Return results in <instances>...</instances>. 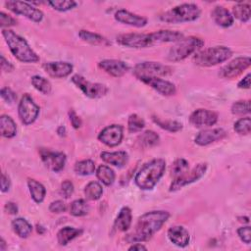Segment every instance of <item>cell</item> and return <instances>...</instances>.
<instances>
[{
	"label": "cell",
	"mask_w": 251,
	"mask_h": 251,
	"mask_svg": "<svg viewBox=\"0 0 251 251\" xmlns=\"http://www.w3.org/2000/svg\"><path fill=\"white\" fill-rule=\"evenodd\" d=\"M170 218V213L167 211H150L143 214L137 220L134 230L126 236V241L129 243L142 242L150 239Z\"/></svg>",
	"instance_id": "6da1fadb"
},
{
	"label": "cell",
	"mask_w": 251,
	"mask_h": 251,
	"mask_svg": "<svg viewBox=\"0 0 251 251\" xmlns=\"http://www.w3.org/2000/svg\"><path fill=\"white\" fill-rule=\"evenodd\" d=\"M2 35L12 54L23 63H36L38 55L31 49L26 40L8 28L2 29Z\"/></svg>",
	"instance_id": "7a4b0ae2"
},
{
	"label": "cell",
	"mask_w": 251,
	"mask_h": 251,
	"mask_svg": "<svg viewBox=\"0 0 251 251\" xmlns=\"http://www.w3.org/2000/svg\"><path fill=\"white\" fill-rule=\"evenodd\" d=\"M166 169L165 160L158 158L153 159L150 162L146 163L136 174L134 181L136 185L143 189L149 190L152 189L163 176Z\"/></svg>",
	"instance_id": "3957f363"
},
{
	"label": "cell",
	"mask_w": 251,
	"mask_h": 251,
	"mask_svg": "<svg viewBox=\"0 0 251 251\" xmlns=\"http://www.w3.org/2000/svg\"><path fill=\"white\" fill-rule=\"evenodd\" d=\"M200 8L193 3H183L177 5L160 15V20L169 24H178L192 22L199 18Z\"/></svg>",
	"instance_id": "277c9868"
},
{
	"label": "cell",
	"mask_w": 251,
	"mask_h": 251,
	"mask_svg": "<svg viewBox=\"0 0 251 251\" xmlns=\"http://www.w3.org/2000/svg\"><path fill=\"white\" fill-rule=\"evenodd\" d=\"M203 46L204 41L199 37H183L181 40L176 42V44L170 48L167 54V59L171 62L182 61L189 55L199 51Z\"/></svg>",
	"instance_id": "5b68a950"
},
{
	"label": "cell",
	"mask_w": 251,
	"mask_h": 251,
	"mask_svg": "<svg viewBox=\"0 0 251 251\" xmlns=\"http://www.w3.org/2000/svg\"><path fill=\"white\" fill-rule=\"evenodd\" d=\"M232 51L226 46H214L197 51L193 56L194 64L201 67H212L229 59Z\"/></svg>",
	"instance_id": "8992f818"
},
{
	"label": "cell",
	"mask_w": 251,
	"mask_h": 251,
	"mask_svg": "<svg viewBox=\"0 0 251 251\" xmlns=\"http://www.w3.org/2000/svg\"><path fill=\"white\" fill-rule=\"evenodd\" d=\"M173 73V69L159 62H141L135 65L133 69L134 75L138 78L141 76H164Z\"/></svg>",
	"instance_id": "52a82bcc"
},
{
	"label": "cell",
	"mask_w": 251,
	"mask_h": 251,
	"mask_svg": "<svg viewBox=\"0 0 251 251\" xmlns=\"http://www.w3.org/2000/svg\"><path fill=\"white\" fill-rule=\"evenodd\" d=\"M72 81L83 92V94L89 98H100L105 96L109 89L103 83L91 82L85 79L80 75H74L72 76Z\"/></svg>",
	"instance_id": "ba28073f"
},
{
	"label": "cell",
	"mask_w": 251,
	"mask_h": 251,
	"mask_svg": "<svg viewBox=\"0 0 251 251\" xmlns=\"http://www.w3.org/2000/svg\"><path fill=\"white\" fill-rule=\"evenodd\" d=\"M206 171H207L206 163H200V164L196 165L193 169L188 170L181 176L174 178L173 182L170 185V191L179 190L183 186L190 184L194 181H197L205 175Z\"/></svg>",
	"instance_id": "9c48e42d"
},
{
	"label": "cell",
	"mask_w": 251,
	"mask_h": 251,
	"mask_svg": "<svg viewBox=\"0 0 251 251\" xmlns=\"http://www.w3.org/2000/svg\"><path fill=\"white\" fill-rule=\"evenodd\" d=\"M5 6L17 15H22L27 18L28 20L40 23L43 19V13L41 10L37 9L36 7L32 6L28 2L23 1H6Z\"/></svg>",
	"instance_id": "30bf717a"
},
{
	"label": "cell",
	"mask_w": 251,
	"mask_h": 251,
	"mask_svg": "<svg viewBox=\"0 0 251 251\" xmlns=\"http://www.w3.org/2000/svg\"><path fill=\"white\" fill-rule=\"evenodd\" d=\"M18 113L21 122L25 126H28L34 123L37 119L39 114V107L28 94H25L19 103Z\"/></svg>",
	"instance_id": "8fae6325"
},
{
	"label": "cell",
	"mask_w": 251,
	"mask_h": 251,
	"mask_svg": "<svg viewBox=\"0 0 251 251\" xmlns=\"http://www.w3.org/2000/svg\"><path fill=\"white\" fill-rule=\"evenodd\" d=\"M117 42L128 48H145L154 45L150 33H124L117 36Z\"/></svg>",
	"instance_id": "7c38bea8"
},
{
	"label": "cell",
	"mask_w": 251,
	"mask_h": 251,
	"mask_svg": "<svg viewBox=\"0 0 251 251\" xmlns=\"http://www.w3.org/2000/svg\"><path fill=\"white\" fill-rule=\"evenodd\" d=\"M249 57H237L222 67L219 75L223 78H234L250 67Z\"/></svg>",
	"instance_id": "4fadbf2b"
},
{
	"label": "cell",
	"mask_w": 251,
	"mask_h": 251,
	"mask_svg": "<svg viewBox=\"0 0 251 251\" xmlns=\"http://www.w3.org/2000/svg\"><path fill=\"white\" fill-rule=\"evenodd\" d=\"M39 153L44 165L52 172L58 173L64 169L66 164V155L63 152H54L49 149L41 148Z\"/></svg>",
	"instance_id": "5bb4252c"
},
{
	"label": "cell",
	"mask_w": 251,
	"mask_h": 251,
	"mask_svg": "<svg viewBox=\"0 0 251 251\" xmlns=\"http://www.w3.org/2000/svg\"><path fill=\"white\" fill-rule=\"evenodd\" d=\"M123 126L121 125H111L106 127H104L100 133L98 134V139L105 145L109 147H115L118 146L124 136L123 132Z\"/></svg>",
	"instance_id": "9a60e30c"
},
{
	"label": "cell",
	"mask_w": 251,
	"mask_h": 251,
	"mask_svg": "<svg viewBox=\"0 0 251 251\" xmlns=\"http://www.w3.org/2000/svg\"><path fill=\"white\" fill-rule=\"evenodd\" d=\"M138 79L164 96L174 95L176 91V85L173 82L160 78L158 76H141L138 77Z\"/></svg>",
	"instance_id": "2e32d148"
},
{
	"label": "cell",
	"mask_w": 251,
	"mask_h": 251,
	"mask_svg": "<svg viewBox=\"0 0 251 251\" xmlns=\"http://www.w3.org/2000/svg\"><path fill=\"white\" fill-rule=\"evenodd\" d=\"M217 121L218 114L207 109H197L189 117L190 124L196 127L211 126H214Z\"/></svg>",
	"instance_id": "e0dca14e"
},
{
	"label": "cell",
	"mask_w": 251,
	"mask_h": 251,
	"mask_svg": "<svg viewBox=\"0 0 251 251\" xmlns=\"http://www.w3.org/2000/svg\"><path fill=\"white\" fill-rule=\"evenodd\" d=\"M98 67L108 75L115 77L123 76L129 69L128 65L126 62L117 59L102 60L98 63Z\"/></svg>",
	"instance_id": "ac0fdd59"
},
{
	"label": "cell",
	"mask_w": 251,
	"mask_h": 251,
	"mask_svg": "<svg viewBox=\"0 0 251 251\" xmlns=\"http://www.w3.org/2000/svg\"><path fill=\"white\" fill-rule=\"evenodd\" d=\"M226 135V130L221 127L204 129L198 132V134L195 136L194 142L200 146H206L215 141L223 139Z\"/></svg>",
	"instance_id": "d6986e66"
},
{
	"label": "cell",
	"mask_w": 251,
	"mask_h": 251,
	"mask_svg": "<svg viewBox=\"0 0 251 251\" xmlns=\"http://www.w3.org/2000/svg\"><path fill=\"white\" fill-rule=\"evenodd\" d=\"M115 19L119 23L128 25L134 27H143L147 25V19L127 10L121 9L115 13Z\"/></svg>",
	"instance_id": "ffe728a7"
},
{
	"label": "cell",
	"mask_w": 251,
	"mask_h": 251,
	"mask_svg": "<svg viewBox=\"0 0 251 251\" xmlns=\"http://www.w3.org/2000/svg\"><path fill=\"white\" fill-rule=\"evenodd\" d=\"M45 72L52 77L63 78L71 75L73 65L68 62H48L43 65Z\"/></svg>",
	"instance_id": "44dd1931"
},
{
	"label": "cell",
	"mask_w": 251,
	"mask_h": 251,
	"mask_svg": "<svg viewBox=\"0 0 251 251\" xmlns=\"http://www.w3.org/2000/svg\"><path fill=\"white\" fill-rule=\"evenodd\" d=\"M168 237L172 243L178 247L187 246L190 240L188 230L182 226H171L168 230Z\"/></svg>",
	"instance_id": "7402d4cb"
},
{
	"label": "cell",
	"mask_w": 251,
	"mask_h": 251,
	"mask_svg": "<svg viewBox=\"0 0 251 251\" xmlns=\"http://www.w3.org/2000/svg\"><path fill=\"white\" fill-rule=\"evenodd\" d=\"M152 41L154 44L156 43H167V42H177L181 40L184 35L180 31L177 30H170V29H162L158 31H154L150 33Z\"/></svg>",
	"instance_id": "603a6c76"
},
{
	"label": "cell",
	"mask_w": 251,
	"mask_h": 251,
	"mask_svg": "<svg viewBox=\"0 0 251 251\" xmlns=\"http://www.w3.org/2000/svg\"><path fill=\"white\" fill-rule=\"evenodd\" d=\"M211 16L214 22L222 27H228L233 24V16L223 6H216L212 11Z\"/></svg>",
	"instance_id": "cb8c5ba5"
},
{
	"label": "cell",
	"mask_w": 251,
	"mask_h": 251,
	"mask_svg": "<svg viewBox=\"0 0 251 251\" xmlns=\"http://www.w3.org/2000/svg\"><path fill=\"white\" fill-rule=\"evenodd\" d=\"M101 159L115 167H124L128 161V155L126 151H115V152H107L104 151L101 153Z\"/></svg>",
	"instance_id": "d4e9b609"
},
{
	"label": "cell",
	"mask_w": 251,
	"mask_h": 251,
	"mask_svg": "<svg viewBox=\"0 0 251 251\" xmlns=\"http://www.w3.org/2000/svg\"><path fill=\"white\" fill-rule=\"evenodd\" d=\"M131 220L132 216L130 209L128 207H123L115 220L114 226L120 231H126L130 227Z\"/></svg>",
	"instance_id": "484cf974"
},
{
	"label": "cell",
	"mask_w": 251,
	"mask_h": 251,
	"mask_svg": "<svg viewBox=\"0 0 251 251\" xmlns=\"http://www.w3.org/2000/svg\"><path fill=\"white\" fill-rule=\"evenodd\" d=\"M78 36L81 40L92 44V45H99V46H109L111 45V42L104 36L95 33V32H91L89 30H84L81 29L78 32Z\"/></svg>",
	"instance_id": "4316f807"
},
{
	"label": "cell",
	"mask_w": 251,
	"mask_h": 251,
	"mask_svg": "<svg viewBox=\"0 0 251 251\" xmlns=\"http://www.w3.org/2000/svg\"><path fill=\"white\" fill-rule=\"evenodd\" d=\"M82 233V229L73 226H64L57 232V240L60 245H67L70 241L79 236Z\"/></svg>",
	"instance_id": "83f0119b"
},
{
	"label": "cell",
	"mask_w": 251,
	"mask_h": 251,
	"mask_svg": "<svg viewBox=\"0 0 251 251\" xmlns=\"http://www.w3.org/2000/svg\"><path fill=\"white\" fill-rule=\"evenodd\" d=\"M0 131L1 135L5 138H12L17 133V126L14 120L8 115L0 117Z\"/></svg>",
	"instance_id": "f1b7e54d"
},
{
	"label": "cell",
	"mask_w": 251,
	"mask_h": 251,
	"mask_svg": "<svg viewBox=\"0 0 251 251\" xmlns=\"http://www.w3.org/2000/svg\"><path fill=\"white\" fill-rule=\"evenodd\" d=\"M12 227L15 233L22 238L28 237V235L32 231L31 225L25 219H23V218H17L13 220Z\"/></svg>",
	"instance_id": "f546056e"
},
{
	"label": "cell",
	"mask_w": 251,
	"mask_h": 251,
	"mask_svg": "<svg viewBox=\"0 0 251 251\" xmlns=\"http://www.w3.org/2000/svg\"><path fill=\"white\" fill-rule=\"evenodd\" d=\"M27 186L33 201L36 203H41L44 200L46 194L45 187L40 182L32 178H29L27 180Z\"/></svg>",
	"instance_id": "4dcf8cb0"
},
{
	"label": "cell",
	"mask_w": 251,
	"mask_h": 251,
	"mask_svg": "<svg viewBox=\"0 0 251 251\" xmlns=\"http://www.w3.org/2000/svg\"><path fill=\"white\" fill-rule=\"evenodd\" d=\"M96 176L103 184H105L107 186L113 184L115 177H116L114 171L110 167L105 166V165H101L97 168Z\"/></svg>",
	"instance_id": "1f68e13d"
},
{
	"label": "cell",
	"mask_w": 251,
	"mask_h": 251,
	"mask_svg": "<svg viewBox=\"0 0 251 251\" xmlns=\"http://www.w3.org/2000/svg\"><path fill=\"white\" fill-rule=\"evenodd\" d=\"M153 122L159 126L161 128L168 130L170 132H177L182 129V124L173 120H163L157 116H152Z\"/></svg>",
	"instance_id": "d6a6232c"
},
{
	"label": "cell",
	"mask_w": 251,
	"mask_h": 251,
	"mask_svg": "<svg viewBox=\"0 0 251 251\" xmlns=\"http://www.w3.org/2000/svg\"><path fill=\"white\" fill-rule=\"evenodd\" d=\"M103 193L102 185L97 181H90L84 188V194L88 200H98Z\"/></svg>",
	"instance_id": "836d02e7"
},
{
	"label": "cell",
	"mask_w": 251,
	"mask_h": 251,
	"mask_svg": "<svg viewBox=\"0 0 251 251\" xmlns=\"http://www.w3.org/2000/svg\"><path fill=\"white\" fill-rule=\"evenodd\" d=\"M89 211V205L84 199H76L70 206V214L75 217L85 216Z\"/></svg>",
	"instance_id": "e575fe53"
},
{
	"label": "cell",
	"mask_w": 251,
	"mask_h": 251,
	"mask_svg": "<svg viewBox=\"0 0 251 251\" xmlns=\"http://www.w3.org/2000/svg\"><path fill=\"white\" fill-rule=\"evenodd\" d=\"M74 170L77 175L89 176L95 172V164L92 160L89 159L78 161L75 163Z\"/></svg>",
	"instance_id": "d590c367"
},
{
	"label": "cell",
	"mask_w": 251,
	"mask_h": 251,
	"mask_svg": "<svg viewBox=\"0 0 251 251\" xmlns=\"http://www.w3.org/2000/svg\"><path fill=\"white\" fill-rule=\"evenodd\" d=\"M31 84L33 85V87L38 90L39 92H41L42 94H49L52 90V85L50 83V81L40 75H33L31 77Z\"/></svg>",
	"instance_id": "8d00e7d4"
},
{
	"label": "cell",
	"mask_w": 251,
	"mask_h": 251,
	"mask_svg": "<svg viewBox=\"0 0 251 251\" xmlns=\"http://www.w3.org/2000/svg\"><path fill=\"white\" fill-rule=\"evenodd\" d=\"M232 13L237 20L246 23L250 19V5L248 3H237L233 6Z\"/></svg>",
	"instance_id": "74e56055"
},
{
	"label": "cell",
	"mask_w": 251,
	"mask_h": 251,
	"mask_svg": "<svg viewBox=\"0 0 251 251\" xmlns=\"http://www.w3.org/2000/svg\"><path fill=\"white\" fill-rule=\"evenodd\" d=\"M188 170H189V164L185 159H182V158L176 159L171 166V174L174 176V178L181 176Z\"/></svg>",
	"instance_id": "f35d334b"
},
{
	"label": "cell",
	"mask_w": 251,
	"mask_h": 251,
	"mask_svg": "<svg viewBox=\"0 0 251 251\" xmlns=\"http://www.w3.org/2000/svg\"><path fill=\"white\" fill-rule=\"evenodd\" d=\"M138 139H139V142L141 145H143L145 147H151V146L158 144L159 135L156 132H154L153 130H146L141 133V135L139 136Z\"/></svg>",
	"instance_id": "ab89813d"
},
{
	"label": "cell",
	"mask_w": 251,
	"mask_h": 251,
	"mask_svg": "<svg viewBox=\"0 0 251 251\" xmlns=\"http://www.w3.org/2000/svg\"><path fill=\"white\" fill-rule=\"evenodd\" d=\"M145 126V123L142 118H140L137 114H131L127 120V128L131 133L140 131Z\"/></svg>",
	"instance_id": "60d3db41"
},
{
	"label": "cell",
	"mask_w": 251,
	"mask_h": 251,
	"mask_svg": "<svg viewBox=\"0 0 251 251\" xmlns=\"http://www.w3.org/2000/svg\"><path fill=\"white\" fill-rule=\"evenodd\" d=\"M233 128L238 134H249L251 131V119L249 117L239 119L234 123Z\"/></svg>",
	"instance_id": "b9f144b4"
},
{
	"label": "cell",
	"mask_w": 251,
	"mask_h": 251,
	"mask_svg": "<svg viewBox=\"0 0 251 251\" xmlns=\"http://www.w3.org/2000/svg\"><path fill=\"white\" fill-rule=\"evenodd\" d=\"M47 4H49L53 9L60 11V12H66L69 10H72L76 6V2L73 0H56V1H48Z\"/></svg>",
	"instance_id": "7bdbcfd3"
},
{
	"label": "cell",
	"mask_w": 251,
	"mask_h": 251,
	"mask_svg": "<svg viewBox=\"0 0 251 251\" xmlns=\"http://www.w3.org/2000/svg\"><path fill=\"white\" fill-rule=\"evenodd\" d=\"M231 113L234 115H245L250 113V101L240 100L231 105Z\"/></svg>",
	"instance_id": "ee69618b"
},
{
	"label": "cell",
	"mask_w": 251,
	"mask_h": 251,
	"mask_svg": "<svg viewBox=\"0 0 251 251\" xmlns=\"http://www.w3.org/2000/svg\"><path fill=\"white\" fill-rule=\"evenodd\" d=\"M15 25H17V20L15 18L5 14L4 12H0V25L2 28L12 26Z\"/></svg>",
	"instance_id": "f6af8a7d"
},
{
	"label": "cell",
	"mask_w": 251,
	"mask_h": 251,
	"mask_svg": "<svg viewBox=\"0 0 251 251\" xmlns=\"http://www.w3.org/2000/svg\"><path fill=\"white\" fill-rule=\"evenodd\" d=\"M74 192V184L72 181L70 180H65L62 182L61 184V188H60V193L63 197L65 198H69Z\"/></svg>",
	"instance_id": "bcb514c9"
},
{
	"label": "cell",
	"mask_w": 251,
	"mask_h": 251,
	"mask_svg": "<svg viewBox=\"0 0 251 251\" xmlns=\"http://www.w3.org/2000/svg\"><path fill=\"white\" fill-rule=\"evenodd\" d=\"M1 97L3 100H5L7 103H13L17 99L16 93L9 87H3L0 91Z\"/></svg>",
	"instance_id": "7dc6e473"
},
{
	"label": "cell",
	"mask_w": 251,
	"mask_h": 251,
	"mask_svg": "<svg viewBox=\"0 0 251 251\" xmlns=\"http://www.w3.org/2000/svg\"><path fill=\"white\" fill-rule=\"evenodd\" d=\"M250 226H241L237 229V234L239 236V238L246 244H250V240H251V233H250Z\"/></svg>",
	"instance_id": "c3c4849f"
},
{
	"label": "cell",
	"mask_w": 251,
	"mask_h": 251,
	"mask_svg": "<svg viewBox=\"0 0 251 251\" xmlns=\"http://www.w3.org/2000/svg\"><path fill=\"white\" fill-rule=\"evenodd\" d=\"M66 209H67V206H66L65 202L62 201V200L53 201V202L49 205V211L52 212V213H56V214L63 213V212L66 211Z\"/></svg>",
	"instance_id": "681fc988"
},
{
	"label": "cell",
	"mask_w": 251,
	"mask_h": 251,
	"mask_svg": "<svg viewBox=\"0 0 251 251\" xmlns=\"http://www.w3.org/2000/svg\"><path fill=\"white\" fill-rule=\"evenodd\" d=\"M69 117H70V122L72 124V126H74V128H78L81 126V120L80 118L77 116V114L75 112V110H70L69 112Z\"/></svg>",
	"instance_id": "f907efd6"
},
{
	"label": "cell",
	"mask_w": 251,
	"mask_h": 251,
	"mask_svg": "<svg viewBox=\"0 0 251 251\" xmlns=\"http://www.w3.org/2000/svg\"><path fill=\"white\" fill-rule=\"evenodd\" d=\"M10 186H11L10 178L5 174H2V176H1V191L7 192L10 189Z\"/></svg>",
	"instance_id": "816d5d0a"
},
{
	"label": "cell",
	"mask_w": 251,
	"mask_h": 251,
	"mask_svg": "<svg viewBox=\"0 0 251 251\" xmlns=\"http://www.w3.org/2000/svg\"><path fill=\"white\" fill-rule=\"evenodd\" d=\"M1 69L6 73L12 72L14 70V66L9 61H7L3 55H1Z\"/></svg>",
	"instance_id": "f5cc1de1"
},
{
	"label": "cell",
	"mask_w": 251,
	"mask_h": 251,
	"mask_svg": "<svg viewBox=\"0 0 251 251\" xmlns=\"http://www.w3.org/2000/svg\"><path fill=\"white\" fill-rule=\"evenodd\" d=\"M4 209H5L6 213L11 214V215H15V214L18 213V206L14 202H7L5 204Z\"/></svg>",
	"instance_id": "db71d44e"
},
{
	"label": "cell",
	"mask_w": 251,
	"mask_h": 251,
	"mask_svg": "<svg viewBox=\"0 0 251 251\" xmlns=\"http://www.w3.org/2000/svg\"><path fill=\"white\" fill-rule=\"evenodd\" d=\"M238 88L248 89L250 87V74H247L237 84Z\"/></svg>",
	"instance_id": "11a10c76"
},
{
	"label": "cell",
	"mask_w": 251,
	"mask_h": 251,
	"mask_svg": "<svg viewBox=\"0 0 251 251\" xmlns=\"http://www.w3.org/2000/svg\"><path fill=\"white\" fill-rule=\"evenodd\" d=\"M146 246H144L143 244L139 243V242H134V244H132L128 250H146Z\"/></svg>",
	"instance_id": "9f6ffc18"
},
{
	"label": "cell",
	"mask_w": 251,
	"mask_h": 251,
	"mask_svg": "<svg viewBox=\"0 0 251 251\" xmlns=\"http://www.w3.org/2000/svg\"><path fill=\"white\" fill-rule=\"evenodd\" d=\"M57 132H58L59 135L63 136V135H65V133H66V128H65L64 126H59L58 129H57Z\"/></svg>",
	"instance_id": "6f0895ef"
},
{
	"label": "cell",
	"mask_w": 251,
	"mask_h": 251,
	"mask_svg": "<svg viewBox=\"0 0 251 251\" xmlns=\"http://www.w3.org/2000/svg\"><path fill=\"white\" fill-rule=\"evenodd\" d=\"M5 249H6V242L3 238H1V240H0V250L4 251Z\"/></svg>",
	"instance_id": "680465c9"
},
{
	"label": "cell",
	"mask_w": 251,
	"mask_h": 251,
	"mask_svg": "<svg viewBox=\"0 0 251 251\" xmlns=\"http://www.w3.org/2000/svg\"><path fill=\"white\" fill-rule=\"evenodd\" d=\"M239 222H243V223H249V218L248 217H238Z\"/></svg>",
	"instance_id": "91938a15"
}]
</instances>
